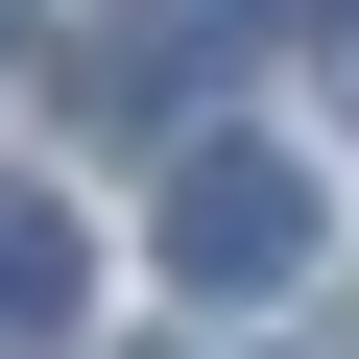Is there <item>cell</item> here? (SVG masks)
<instances>
[{
	"mask_svg": "<svg viewBox=\"0 0 359 359\" xmlns=\"http://www.w3.org/2000/svg\"><path fill=\"white\" fill-rule=\"evenodd\" d=\"M311 96H335V120H359V0H311Z\"/></svg>",
	"mask_w": 359,
	"mask_h": 359,
	"instance_id": "3957f363",
	"label": "cell"
},
{
	"mask_svg": "<svg viewBox=\"0 0 359 359\" xmlns=\"http://www.w3.org/2000/svg\"><path fill=\"white\" fill-rule=\"evenodd\" d=\"M72 287H96V240H72L48 192H0V359H48V335H72Z\"/></svg>",
	"mask_w": 359,
	"mask_h": 359,
	"instance_id": "7a4b0ae2",
	"label": "cell"
},
{
	"mask_svg": "<svg viewBox=\"0 0 359 359\" xmlns=\"http://www.w3.org/2000/svg\"><path fill=\"white\" fill-rule=\"evenodd\" d=\"M168 287H216V311L311 287V168L287 144H192V168H168Z\"/></svg>",
	"mask_w": 359,
	"mask_h": 359,
	"instance_id": "6da1fadb",
	"label": "cell"
}]
</instances>
